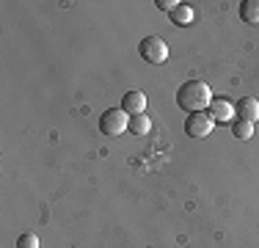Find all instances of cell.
Segmentation results:
<instances>
[{
  "label": "cell",
  "mask_w": 259,
  "mask_h": 248,
  "mask_svg": "<svg viewBox=\"0 0 259 248\" xmlns=\"http://www.w3.org/2000/svg\"><path fill=\"white\" fill-rule=\"evenodd\" d=\"M155 6H157L160 11H168V14H171V11H174L180 3H177V0H155Z\"/></svg>",
  "instance_id": "obj_13"
},
{
  "label": "cell",
  "mask_w": 259,
  "mask_h": 248,
  "mask_svg": "<svg viewBox=\"0 0 259 248\" xmlns=\"http://www.w3.org/2000/svg\"><path fill=\"white\" fill-rule=\"evenodd\" d=\"M17 248H41V240L36 237V234L25 232V234H20V237H17Z\"/></svg>",
  "instance_id": "obj_12"
},
{
  "label": "cell",
  "mask_w": 259,
  "mask_h": 248,
  "mask_svg": "<svg viewBox=\"0 0 259 248\" xmlns=\"http://www.w3.org/2000/svg\"><path fill=\"white\" fill-rule=\"evenodd\" d=\"M240 17L248 25H259V0H243L240 3Z\"/></svg>",
  "instance_id": "obj_9"
},
{
  "label": "cell",
  "mask_w": 259,
  "mask_h": 248,
  "mask_svg": "<svg viewBox=\"0 0 259 248\" xmlns=\"http://www.w3.org/2000/svg\"><path fill=\"white\" fill-rule=\"evenodd\" d=\"M100 130L108 135V138H119L121 133H127V130H130V113L124 108L105 110L102 119H100Z\"/></svg>",
  "instance_id": "obj_2"
},
{
  "label": "cell",
  "mask_w": 259,
  "mask_h": 248,
  "mask_svg": "<svg viewBox=\"0 0 259 248\" xmlns=\"http://www.w3.org/2000/svg\"><path fill=\"white\" fill-rule=\"evenodd\" d=\"M138 53L146 64H165V61H168V45H165L160 36H146V39H141Z\"/></svg>",
  "instance_id": "obj_3"
},
{
  "label": "cell",
  "mask_w": 259,
  "mask_h": 248,
  "mask_svg": "<svg viewBox=\"0 0 259 248\" xmlns=\"http://www.w3.org/2000/svg\"><path fill=\"white\" fill-rule=\"evenodd\" d=\"M177 105L185 110V113H204V108L212 105V91L204 80H188V83L180 86L177 91Z\"/></svg>",
  "instance_id": "obj_1"
},
{
  "label": "cell",
  "mask_w": 259,
  "mask_h": 248,
  "mask_svg": "<svg viewBox=\"0 0 259 248\" xmlns=\"http://www.w3.org/2000/svg\"><path fill=\"white\" fill-rule=\"evenodd\" d=\"M209 116H212L215 124H229L234 116H237V108H234L229 99L218 97V99H212V105H209Z\"/></svg>",
  "instance_id": "obj_5"
},
{
  "label": "cell",
  "mask_w": 259,
  "mask_h": 248,
  "mask_svg": "<svg viewBox=\"0 0 259 248\" xmlns=\"http://www.w3.org/2000/svg\"><path fill=\"white\" fill-rule=\"evenodd\" d=\"M237 116L243 121H251L254 124L256 119H259V99H254V97H243L237 102Z\"/></svg>",
  "instance_id": "obj_7"
},
{
  "label": "cell",
  "mask_w": 259,
  "mask_h": 248,
  "mask_svg": "<svg viewBox=\"0 0 259 248\" xmlns=\"http://www.w3.org/2000/svg\"><path fill=\"white\" fill-rule=\"evenodd\" d=\"M130 133H133V135H146V133H149V116H146V113L130 116Z\"/></svg>",
  "instance_id": "obj_10"
},
{
  "label": "cell",
  "mask_w": 259,
  "mask_h": 248,
  "mask_svg": "<svg viewBox=\"0 0 259 248\" xmlns=\"http://www.w3.org/2000/svg\"><path fill=\"white\" fill-rule=\"evenodd\" d=\"M212 130H215V121L209 113H190L188 119H185V133H188L190 138H207Z\"/></svg>",
  "instance_id": "obj_4"
},
{
  "label": "cell",
  "mask_w": 259,
  "mask_h": 248,
  "mask_svg": "<svg viewBox=\"0 0 259 248\" xmlns=\"http://www.w3.org/2000/svg\"><path fill=\"white\" fill-rule=\"evenodd\" d=\"M121 108H124L130 116L144 113V110H146V94H144V91H127L124 99H121Z\"/></svg>",
  "instance_id": "obj_6"
},
{
  "label": "cell",
  "mask_w": 259,
  "mask_h": 248,
  "mask_svg": "<svg viewBox=\"0 0 259 248\" xmlns=\"http://www.w3.org/2000/svg\"><path fill=\"white\" fill-rule=\"evenodd\" d=\"M232 133H234V138L248 141L251 135H254V124H251V121H243V119H237V121L232 124Z\"/></svg>",
  "instance_id": "obj_11"
},
{
  "label": "cell",
  "mask_w": 259,
  "mask_h": 248,
  "mask_svg": "<svg viewBox=\"0 0 259 248\" xmlns=\"http://www.w3.org/2000/svg\"><path fill=\"white\" fill-rule=\"evenodd\" d=\"M171 22L174 25H180V28H185V25H190L193 22V6H188V3H180L174 11H171Z\"/></svg>",
  "instance_id": "obj_8"
}]
</instances>
